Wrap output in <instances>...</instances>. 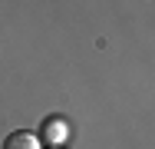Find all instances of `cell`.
<instances>
[{"label": "cell", "mask_w": 155, "mask_h": 149, "mask_svg": "<svg viewBox=\"0 0 155 149\" xmlns=\"http://www.w3.org/2000/svg\"><path fill=\"white\" fill-rule=\"evenodd\" d=\"M3 149H40V146H36V136H33V133L17 129V133H10V136L3 139Z\"/></svg>", "instance_id": "6da1fadb"}]
</instances>
